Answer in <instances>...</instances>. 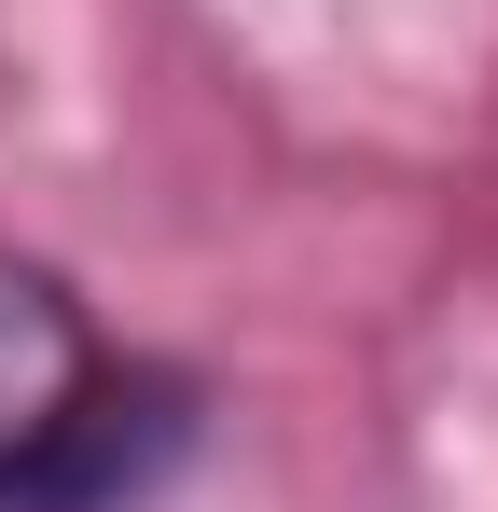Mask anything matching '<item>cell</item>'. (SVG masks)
<instances>
[{"label":"cell","mask_w":498,"mask_h":512,"mask_svg":"<svg viewBox=\"0 0 498 512\" xmlns=\"http://www.w3.org/2000/svg\"><path fill=\"white\" fill-rule=\"evenodd\" d=\"M180 443V388L111 360L70 277L0 250V512H125Z\"/></svg>","instance_id":"cell-1"}]
</instances>
